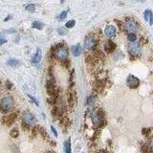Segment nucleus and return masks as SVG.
<instances>
[{"mask_svg": "<svg viewBox=\"0 0 153 153\" xmlns=\"http://www.w3.org/2000/svg\"><path fill=\"white\" fill-rule=\"evenodd\" d=\"M13 107V100L12 97H5L0 102V110L3 113H7Z\"/></svg>", "mask_w": 153, "mask_h": 153, "instance_id": "obj_1", "label": "nucleus"}, {"mask_svg": "<svg viewBox=\"0 0 153 153\" xmlns=\"http://www.w3.org/2000/svg\"><path fill=\"white\" fill-rule=\"evenodd\" d=\"M128 51L132 55H138L141 53V46L139 43L133 41L128 45Z\"/></svg>", "mask_w": 153, "mask_h": 153, "instance_id": "obj_2", "label": "nucleus"}, {"mask_svg": "<svg viewBox=\"0 0 153 153\" xmlns=\"http://www.w3.org/2000/svg\"><path fill=\"white\" fill-rule=\"evenodd\" d=\"M55 55L58 59L63 60V59H66L67 55H68V52H67L66 48L61 46V47H59L55 51Z\"/></svg>", "mask_w": 153, "mask_h": 153, "instance_id": "obj_3", "label": "nucleus"}, {"mask_svg": "<svg viewBox=\"0 0 153 153\" xmlns=\"http://www.w3.org/2000/svg\"><path fill=\"white\" fill-rule=\"evenodd\" d=\"M123 28L128 33H134L138 29V24L137 22H135L133 20H128V21H126V23H124Z\"/></svg>", "mask_w": 153, "mask_h": 153, "instance_id": "obj_4", "label": "nucleus"}, {"mask_svg": "<svg viewBox=\"0 0 153 153\" xmlns=\"http://www.w3.org/2000/svg\"><path fill=\"white\" fill-rule=\"evenodd\" d=\"M22 122L24 123H26L28 126H32V124H34L35 122V116L33 115L32 113H24L23 116H22Z\"/></svg>", "mask_w": 153, "mask_h": 153, "instance_id": "obj_5", "label": "nucleus"}, {"mask_svg": "<svg viewBox=\"0 0 153 153\" xmlns=\"http://www.w3.org/2000/svg\"><path fill=\"white\" fill-rule=\"evenodd\" d=\"M126 83H127L128 87L132 88V89H135V88H137V87L139 86L140 80H139L137 78H135L134 76L130 75V76H128L127 79H126Z\"/></svg>", "mask_w": 153, "mask_h": 153, "instance_id": "obj_6", "label": "nucleus"}, {"mask_svg": "<svg viewBox=\"0 0 153 153\" xmlns=\"http://www.w3.org/2000/svg\"><path fill=\"white\" fill-rule=\"evenodd\" d=\"M96 39H95L93 36H87L85 40H84V46L86 49L88 50H92L94 49L95 46H96Z\"/></svg>", "mask_w": 153, "mask_h": 153, "instance_id": "obj_7", "label": "nucleus"}, {"mask_svg": "<svg viewBox=\"0 0 153 153\" xmlns=\"http://www.w3.org/2000/svg\"><path fill=\"white\" fill-rule=\"evenodd\" d=\"M16 117H17V114L16 113H12V114H10V115H7V116H5L4 118H3V122H5V124L11 126L12 122H15Z\"/></svg>", "mask_w": 153, "mask_h": 153, "instance_id": "obj_8", "label": "nucleus"}, {"mask_svg": "<svg viewBox=\"0 0 153 153\" xmlns=\"http://www.w3.org/2000/svg\"><path fill=\"white\" fill-rule=\"evenodd\" d=\"M92 121L94 122L95 124H101L102 122H104L103 120V115H101L100 112H97V113H94L92 115Z\"/></svg>", "mask_w": 153, "mask_h": 153, "instance_id": "obj_9", "label": "nucleus"}, {"mask_svg": "<svg viewBox=\"0 0 153 153\" xmlns=\"http://www.w3.org/2000/svg\"><path fill=\"white\" fill-rule=\"evenodd\" d=\"M115 48H116V45L114 42L112 41H107L105 43V46H104V51L107 53V54H110V53H112V52L115 50Z\"/></svg>", "mask_w": 153, "mask_h": 153, "instance_id": "obj_10", "label": "nucleus"}, {"mask_svg": "<svg viewBox=\"0 0 153 153\" xmlns=\"http://www.w3.org/2000/svg\"><path fill=\"white\" fill-rule=\"evenodd\" d=\"M68 103H69V106L73 109L75 104H76V95L73 92L68 93Z\"/></svg>", "mask_w": 153, "mask_h": 153, "instance_id": "obj_11", "label": "nucleus"}, {"mask_svg": "<svg viewBox=\"0 0 153 153\" xmlns=\"http://www.w3.org/2000/svg\"><path fill=\"white\" fill-rule=\"evenodd\" d=\"M104 33H105V35H107V36H109V37L114 36V35H116V28L114 27V26H112V25L107 26V27L105 28Z\"/></svg>", "mask_w": 153, "mask_h": 153, "instance_id": "obj_12", "label": "nucleus"}, {"mask_svg": "<svg viewBox=\"0 0 153 153\" xmlns=\"http://www.w3.org/2000/svg\"><path fill=\"white\" fill-rule=\"evenodd\" d=\"M153 16H152V12L150 10H146L145 12V19L146 21H149V24L152 25L153 24Z\"/></svg>", "mask_w": 153, "mask_h": 153, "instance_id": "obj_13", "label": "nucleus"}, {"mask_svg": "<svg viewBox=\"0 0 153 153\" xmlns=\"http://www.w3.org/2000/svg\"><path fill=\"white\" fill-rule=\"evenodd\" d=\"M72 53H73V55H76V57L80 55V53H81V47H80V45H79V44L74 45V46L72 47Z\"/></svg>", "mask_w": 153, "mask_h": 153, "instance_id": "obj_14", "label": "nucleus"}, {"mask_svg": "<svg viewBox=\"0 0 153 153\" xmlns=\"http://www.w3.org/2000/svg\"><path fill=\"white\" fill-rule=\"evenodd\" d=\"M40 59H41V50L38 49L37 51H36V54L35 55L32 59V62L33 63H38L40 61Z\"/></svg>", "mask_w": 153, "mask_h": 153, "instance_id": "obj_15", "label": "nucleus"}, {"mask_svg": "<svg viewBox=\"0 0 153 153\" xmlns=\"http://www.w3.org/2000/svg\"><path fill=\"white\" fill-rule=\"evenodd\" d=\"M19 64H20L19 60H17V59H11L8 60V65H10V66H12V67H16V66H18Z\"/></svg>", "mask_w": 153, "mask_h": 153, "instance_id": "obj_16", "label": "nucleus"}, {"mask_svg": "<svg viewBox=\"0 0 153 153\" xmlns=\"http://www.w3.org/2000/svg\"><path fill=\"white\" fill-rule=\"evenodd\" d=\"M64 151H65L66 153H70L71 152L70 141H65V143H64Z\"/></svg>", "mask_w": 153, "mask_h": 153, "instance_id": "obj_17", "label": "nucleus"}, {"mask_svg": "<svg viewBox=\"0 0 153 153\" xmlns=\"http://www.w3.org/2000/svg\"><path fill=\"white\" fill-rule=\"evenodd\" d=\"M95 102H96V97L95 96H90L88 100H87V104L89 106H93L95 104Z\"/></svg>", "mask_w": 153, "mask_h": 153, "instance_id": "obj_18", "label": "nucleus"}, {"mask_svg": "<svg viewBox=\"0 0 153 153\" xmlns=\"http://www.w3.org/2000/svg\"><path fill=\"white\" fill-rule=\"evenodd\" d=\"M33 27L35 29H37V30H42L43 29V24L41 22H38V21H35L33 23Z\"/></svg>", "mask_w": 153, "mask_h": 153, "instance_id": "obj_19", "label": "nucleus"}, {"mask_svg": "<svg viewBox=\"0 0 153 153\" xmlns=\"http://www.w3.org/2000/svg\"><path fill=\"white\" fill-rule=\"evenodd\" d=\"M18 135H19V131H18L17 128H12L11 130V137L12 138H17Z\"/></svg>", "mask_w": 153, "mask_h": 153, "instance_id": "obj_20", "label": "nucleus"}, {"mask_svg": "<svg viewBox=\"0 0 153 153\" xmlns=\"http://www.w3.org/2000/svg\"><path fill=\"white\" fill-rule=\"evenodd\" d=\"M127 38H128V40H129V41L133 42V41H136V39H137V36L134 35V33H129V35H128V36H127Z\"/></svg>", "mask_w": 153, "mask_h": 153, "instance_id": "obj_21", "label": "nucleus"}, {"mask_svg": "<svg viewBox=\"0 0 153 153\" xmlns=\"http://www.w3.org/2000/svg\"><path fill=\"white\" fill-rule=\"evenodd\" d=\"M65 26H66V28H73L75 26V20H69L68 22H66V24H65Z\"/></svg>", "mask_w": 153, "mask_h": 153, "instance_id": "obj_22", "label": "nucleus"}, {"mask_svg": "<svg viewBox=\"0 0 153 153\" xmlns=\"http://www.w3.org/2000/svg\"><path fill=\"white\" fill-rule=\"evenodd\" d=\"M26 10H27L28 12H34L35 10V4H29L27 7H26Z\"/></svg>", "mask_w": 153, "mask_h": 153, "instance_id": "obj_23", "label": "nucleus"}, {"mask_svg": "<svg viewBox=\"0 0 153 153\" xmlns=\"http://www.w3.org/2000/svg\"><path fill=\"white\" fill-rule=\"evenodd\" d=\"M66 16H67V11H64V12H62L59 16H58V19H59V20L64 19V18L66 17Z\"/></svg>", "mask_w": 153, "mask_h": 153, "instance_id": "obj_24", "label": "nucleus"}, {"mask_svg": "<svg viewBox=\"0 0 153 153\" xmlns=\"http://www.w3.org/2000/svg\"><path fill=\"white\" fill-rule=\"evenodd\" d=\"M40 133L43 135V137L45 138V139H49V136H48V134L46 133L45 131H44L43 128H40Z\"/></svg>", "mask_w": 153, "mask_h": 153, "instance_id": "obj_25", "label": "nucleus"}, {"mask_svg": "<svg viewBox=\"0 0 153 153\" xmlns=\"http://www.w3.org/2000/svg\"><path fill=\"white\" fill-rule=\"evenodd\" d=\"M6 43V39H4V36L2 35H0V45Z\"/></svg>", "mask_w": 153, "mask_h": 153, "instance_id": "obj_26", "label": "nucleus"}, {"mask_svg": "<svg viewBox=\"0 0 153 153\" xmlns=\"http://www.w3.org/2000/svg\"><path fill=\"white\" fill-rule=\"evenodd\" d=\"M59 35H65V34H66L65 29H63V28H61V29H59Z\"/></svg>", "mask_w": 153, "mask_h": 153, "instance_id": "obj_27", "label": "nucleus"}, {"mask_svg": "<svg viewBox=\"0 0 153 153\" xmlns=\"http://www.w3.org/2000/svg\"><path fill=\"white\" fill-rule=\"evenodd\" d=\"M29 98L31 99L32 101H33V102H35V104H36V105H38V102H36V100H35V99L34 98L33 96H31V95H29Z\"/></svg>", "mask_w": 153, "mask_h": 153, "instance_id": "obj_28", "label": "nucleus"}, {"mask_svg": "<svg viewBox=\"0 0 153 153\" xmlns=\"http://www.w3.org/2000/svg\"><path fill=\"white\" fill-rule=\"evenodd\" d=\"M51 129H52V131H53V133L55 134V137H58V132L55 131V129L54 128V126H51Z\"/></svg>", "mask_w": 153, "mask_h": 153, "instance_id": "obj_29", "label": "nucleus"}, {"mask_svg": "<svg viewBox=\"0 0 153 153\" xmlns=\"http://www.w3.org/2000/svg\"><path fill=\"white\" fill-rule=\"evenodd\" d=\"M11 87H12V83L10 82V81H7V88H9V89H10Z\"/></svg>", "mask_w": 153, "mask_h": 153, "instance_id": "obj_30", "label": "nucleus"}, {"mask_svg": "<svg viewBox=\"0 0 153 153\" xmlns=\"http://www.w3.org/2000/svg\"><path fill=\"white\" fill-rule=\"evenodd\" d=\"M60 2H61V3H63V2H64V0H60Z\"/></svg>", "mask_w": 153, "mask_h": 153, "instance_id": "obj_31", "label": "nucleus"}, {"mask_svg": "<svg viewBox=\"0 0 153 153\" xmlns=\"http://www.w3.org/2000/svg\"><path fill=\"white\" fill-rule=\"evenodd\" d=\"M0 85H1V82H0Z\"/></svg>", "mask_w": 153, "mask_h": 153, "instance_id": "obj_32", "label": "nucleus"}]
</instances>
